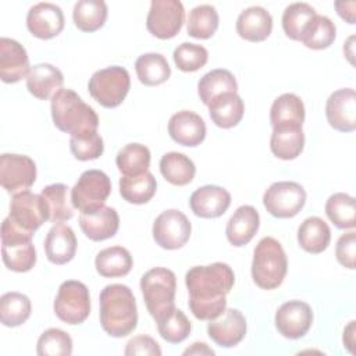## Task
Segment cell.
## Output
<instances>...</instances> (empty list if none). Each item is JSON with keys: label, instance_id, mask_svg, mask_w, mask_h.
<instances>
[{"label": "cell", "instance_id": "obj_1", "mask_svg": "<svg viewBox=\"0 0 356 356\" xmlns=\"http://www.w3.org/2000/svg\"><path fill=\"white\" fill-rule=\"evenodd\" d=\"M189 309L197 320L210 321L227 309V293L235 284V274L225 263L195 266L185 274Z\"/></svg>", "mask_w": 356, "mask_h": 356}, {"label": "cell", "instance_id": "obj_2", "mask_svg": "<svg viewBox=\"0 0 356 356\" xmlns=\"http://www.w3.org/2000/svg\"><path fill=\"white\" fill-rule=\"evenodd\" d=\"M100 324L114 338L129 335L138 325L136 300L129 286L110 284L100 292Z\"/></svg>", "mask_w": 356, "mask_h": 356}, {"label": "cell", "instance_id": "obj_3", "mask_svg": "<svg viewBox=\"0 0 356 356\" xmlns=\"http://www.w3.org/2000/svg\"><path fill=\"white\" fill-rule=\"evenodd\" d=\"M51 118L61 132L81 136L97 132L99 117L81 96L71 89H60L50 103Z\"/></svg>", "mask_w": 356, "mask_h": 356}, {"label": "cell", "instance_id": "obj_4", "mask_svg": "<svg viewBox=\"0 0 356 356\" xmlns=\"http://www.w3.org/2000/svg\"><path fill=\"white\" fill-rule=\"evenodd\" d=\"M288 270L286 254L281 243L273 236H264L259 241L253 252L252 278L261 289L278 288Z\"/></svg>", "mask_w": 356, "mask_h": 356}, {"label": "cell", "instance_id": "obj_5", "mask_svg": "<svg viewBox=\"0 0 356 356\" xmlns=\"http://www.w3.org/2000/svg\"><path fill=\"white\" fill-rule=\"evenodd\" d=\"M175 274L165 267H154L142 275L140 291L147 312L154 320H159L175 307Z\"/></svg>", "mask_w": 356, "mask_h": 356}, {"label": "cell", "instance_id": "obj_6", "mask_svg": "<svg viewBox=\"0 0 356 356\" xmlns=\"http://www.w3.org/2000/svg\"><path fill=\"white\" fill-rule=\"evenodd\" d=\"M33 234L21 229L10 217L1 224V257L4 266L15 273L29 271L36 263Z\"/></svg>", "mask_w": 356, "mask_h": 356}, {"label": "cell", "instance_id": "obj_7", "mask_svg": "<svg viewBox=\"0 0 356 356\" xmlns=\"http://www.w3.org/2000/svg\"><path fill=\"white\" fill-rule=\"evenodd\" d=\"M131 86L128 71L120 65L96 71L88 83L90 96L103 107L114 108L127 97Z\"/></svg>", "mask_w": 356, "mask_h": 356}, {"label": "cell", "instance_id": "obj_8", "mask_svg": "<svg viewBox=\"0 0 356 356\" xmlns=\"http://www.w3.org/2000/svg\"><path fill=\"white\" fill-rule=\"evenodd\" d=\"M53 309L56 316L67 324L76 325L83 323L90 313L89 289L81 281H64L58 286Z\"/></svg>", "mask_w": 356, "mask_h": 356}, {"label": "cell", "instance_id": "obj_9", "mask_svg": "<svg viewBox=\"0 0 356 356\" xmlns=\"http://www.w3.org/2000/svg\"><path fill=\"white\" fill-rule=\"evenodd\" d=\"M111 193V181L100 170H86L71 189V202L81 213H88L104 206Z\"/></svg>", "mask_w": 356, "mask_h": 356}, {"label": "cell", "instance_id": "obj_10", "mask_svg": "<svg viewBox=\"0 0 356 356\" xmlns=\"http://www.w3.org/2000/svg\"><path fill=\"white\" fill-rule=\"evenodd\" d=\"M306 203V191L293 181H278L268 186L263 195L266 210L277 218L295 217Z\"/></svg>", "mask_w": 356, "mask_h": 356}, {"label": "cell", "instance_id": "obj_11", "mask_svg": "<svg viewBox=\"0 0 356 356\" xmlns=\"http://www.w3.org/2000/svg\"><path fill=\"white\" fill-rule=\"evenodd\" d=\"M8 217L21 229L35 234L43 222L50 220V213L42 195L24 191L13 196Z\"/></svg>", "mask_w": 356, "mask_h": 356}, {"label": "cell", "instance_id": "obj_12", "mask_svg": "<svg viewBox=\"0 0 356 356\" xmlns=\"http://www.w3.org/2000/svg\"><path fill=\"white\" fill-rule=\"evenodd\" d=\"M191 229V222L182 211L168 209L156 217L152 234L160 248L174 250L182 248L189 241Z\"/></svg>", "mask_w": 356, "mask_h": 356}, {"label": "cell", "instance_id": "obj_13", "mask_svg": "<svg viewBox=\"0 0 356 356\" xmlns=\"http://www.w3.org/2000/svg\"><path fill=\"white\" fill-rule=\"evenodd\" d=\"M185 10L178 0H153L146 18L147 31L159 39H171L182 28Z\"/></svg>", "mask_w": 356, "mask_h": 356}, {"label": "cell", "instance_id": "obj_14", "mask_svg": "<svg viewBox=\"0 0 356 356\" xmlns=\"http://www.w3.org/2000/svg\"><path fill=\"white\" fill-rule=\"evenodd\" d=\"M36 179V164L25 154L4 153L0 157V184L8 193L28 191Z\"/></svg>", "mask_w": 356, "mask_h": 356}, {"label": "cell", "instance_id": "obj_15", "mask_svg": "<svg viewBox=\"0 0 356 356\" xmlns=\"http://www.w3.org/2000/svg\"><path fill=\"white\" fill-rule=\"evenodd\" d=\"M275 327L288 339H299L307 334L313 324L312 307L302 300H289L275 313Z\"/></svg>", "mask_w": 356, "mask_h": 356}, {"label": "cell", "instance_id": "obj_16", "mask_svg": "<svg viewBox=\"0 0 356 356\" xmlns=\"http://www.w3.org/2000/svg\"><path fill=\"white\" fill-rule=\"evenodd\" d=\"M328 124L341 132H352L356 128V92L343 88L332 92L325 103Z\"/></svg>", "mask_w": 356, "mask_h": 356}, {"label": "cell", "instance_id": "obj_17", "mask_svg": "<svg viewBox=\"0 0 356 356\" xmlns=\"http://www.w3.org/2000/svg\"><path fill=\"white\" fill-rule=\"evenodd\" d=\"M209 337L222 348L238 345L246 335V320L238 309H225L207 324Z\"/></svg>", "mask_w": 356, "mask_h": 356}, {"label": "cell", "instance_id": "obj_18", "mask_svg": "<svg viewBox=\"0 0 356 356\" xmlns=\"http://www.w3.org/2000/svg\"><path fill=\"white\" fill-rule=\"evenodd\" d=\"M26 26L35 38L51 39L64 28L63 10L53 3H38L26 14Z\"/></svg>", "mask_w": 356, "mask_h": 356}, {"label": "cell", "instance_id": "obj_19", "mask_svg": "<svg viewBox=\"0 0 356 356\" xmlns=\"http://www.w3.org/2000/svg\"><path fill=\"white\" fill-rule=\"evenodd\" d=\"M29 58L25 47L14 39H0V78L6 83H15L29 74Z\"/></svg>", "mask_w": 356, "mask_h": 356}, {"label": "cell", "instance_id": "obj_20", "mask_svg": "<svg viewBox=\"0 0 356 356\" xmlns=\"http://www.w3.org/2000/svg\"><path fill=\"white\" fill-rule=\"evenodd\" d=\"M229 204V192L217 185L200 186L189 197V206L193 214L202 218H217L228 210Z\"/></svg>", "mask_w": 356, "mask_h": 356}, {"label": "cell", "instance_id": "obj_21", "mask_svg": "<svg viewBox=\"0 0 356 356\" xmlns=\"http://www.w3.org/2000/svg\"><path fill=\"white\" fill-rule=\"evenodd\" d=\"M168 134L177 143L195 147L206 138V124L199 114L182 110L171 115L168 121Z\"/></svg>", "mask_w": 356, "mask_h": 356}, {"label": "cell", "instance_id": "obj_22", "mask_svg": "<svg viewBox=\"0 0 356 356\" xmlns=\"http://www.w3.org/2000/svg\"><path fill=\"white\" fill-rule=\"evenodd\" d=\"M79 227L90 241L99 242L113 238L120 227V217L115 209L102 206L96 210L81 213Z\"/></svg>", "mask_w": 356, "mask_h": 356}, {"label": "cell", "instance_id": "obj_23", "mask_svg": "<svg viewBox=\"0 0 356 356\" xmlns=\"http://www.w3.org/2000/svg\"><path fill=\"white\" fill-rule=\"evenodd\" d=\"M44 252L50 263L61 266L71 261L76 252V236L71 227L56 222L44 239Z\"/></svg>", "mask_w": 356, "mask_h": 356}, {"label": "cell", "instance_id": "obj_24", "mask_svg": "<svg viewBox=\"0 0 356 356\" xmlns=\"http://www.w3.org/2000/svg\"><path fill=\"white\" fill-rule=\"evenodd\" d=\"M63 72L49 63L35 64L31 67L26 76V89L39 100L51 99L60 89H63Z\"/></svg>", "mask_w": 356, "mask_h": 356}, {"label": "cell", "instance_id": "obj_25", "mask_svg": "<svg viewBox=\"0 0 356 356\" xmlns=\"http://www.w3.org/2000/svg\"><path fill=\"white\" fill-rule=\"evenodd\" d=\"M236 33L249 42H263L273 31L271 14L260 6L245 8L236 19Z\"/></svg>", "mask_w": 356, "mask_h": 356}, {"label": "cell", "instance_id": "obj_26", "mask_svg": "<svg viewBox=\"0 0 356 356\" xmlns=\"http://www.w3.org/2000/svg\"><path fill=\"white\" fill-rule=\"evenodd\" d=\"M260 225V216L253 206L245 204L235 210L227 222L225 235L231 245L239 248L248 245L256 235Z\"/></svg>", "mask_w": 356, "mask_h": 356}, {"label": "cell", "instance_id": "obj_27", "mask_svg": "<svg viewBox=\"0 0 356 356\" xmlns=\"http://www.w3.org/2000/svg\"><path fill=\"white\" fill-rule=\"evenodd\" d=\"M305 147V134L302 127H274L270 138L271 153L281 160L296 159Z\"/></svg>", "mask_w": 356, "mask_h": 356}, {"label": "cell", "instance_id": "obj_28", "mask_svg": "<svg viewBox=\"0 0 356 356\" xmlns=\"http://www.w3.org/2000/svg\"><path fill=\"white\" fill-rule=\"evenodd\" d=\"M211 121L224 129L238 125L245 113V104L241 96L234 92L222 93L209 104Z\"/></svg>", "mask_w": 356, "mask_h": 356}, {"label": "cell", "instance_id": "obj_29", "mask_svg": "<svg viewBox=\"0 0 356 356\" xmlns=\"http://www.w3.org/2000/svg\"><path fill=\"white\" fill-rule=\"evenodd\" d=\"M305 121V104L295 93L278 96L270 108V122L274 127H302Z\"/></svg>", "mask_w": 356, "mask_h": 356}, {"label": "cell", "instance_id": "obj_30", "mask_svg": "<svg viewBox=\"0 0 356 356\" xmlns=\"http://www.w3.org/2000/svg\"><path fill=\"white\" fill-rule=\"evenodd\" d=\"M331 241L328 224L320 217H307L298 228L299 246L313 254L324 252Z\"/></svg>", "mask_w": 356, "mask_h": 356}, {"label": "cell", "instance_id": "obj_31", "mask_svg": "<svg viewBox=\"0 0 356 356\" xmlns=\"http://www.w3.org/2000/svg\"><path fill=\"white\" fill-rule=\"evenodd\" d=\"M132 256L122 246H110L100 250L95 259L96 271L106 278L127 275L132 268Z\"/></svg>", "mask_w": 356, "mask_h": 356}, {"label": "cell", "instance_id": "obj_32", "mask_svg": "<svg viewBox=\"0 0 356 356\" xmlns=\"http://www.w3.org/2000/svg\"><path fill=\"white\" fill-rule=\"evenodd\" d=\"M238 83L232 72L224 68L211 70L204 74L197 83V95L203 104L209 106L211 100L218 97L222 93L234 92L236 93Z\"/></svg>", "mask_w": 356, "mask_h": 356}, {"label": "cell", "instance_id": "obj_33", "mask_svg": "<svg viewBox=\"0 0 356 356\" xmlns=\"http://www.w3.org/2000/svg\"><path fill=\"white\" fill-rule=\"evenodd\" d=\"M157 182L152 172L139 175H122L120 178V195L132 204L147 203L156 193Z\"/></svg>", "mask_w": 356, "mask_h": 356}, {"label": "cell", "instance_id": "obj_34", "mask_svg": "<svg viewBox=\"0 0 356 356\" xmlns=\"http://www.w3.org/2000/svg\"><path fill=\"white\" fill-rule=\"evenodd\" d=\"M160 172L167 182L175 186H184L192 182L196 167L186 154L170 152L160 160Z\"/></svg>", "mask_w": 356, "mask_h": 356}, {"label": "cell", "instance_id": "obj_35", "mask_svg": "<svg viewBox=\"0 0 356 356\" xmlns=\"http://www.w3.org/2000/svg\"><path fill=\"white\" fill-rule=\"evenodd\" d=\"M135 71L139 81L146 86L161 85L171 75L168 61L160 53H145L139 56L135 61Z\"/></svg>", "mask_w": 356, "mask_h": 356}, {"label": "cell", "instance_id": "obj_36", "mask_svg": "<svg viewBox=\"0 0 356 356\" xmlns=\"http://www.w3.org/2000/svg\"><path fill=\"white\" fill-rule=\"evenodd\" d=\"M72 19L82 32H95L107 19V4L103 0H79L74 6Z\"/></svg>", "mask_w": 356, "mask_h": 356}, {"label": "cell", "instance_id": "obj_37", "mask_svg": "<svg viewBox=\"0 0 356 356\" xmlns=\"http://www.w3.org/2000/svg\"><path fill=\"white\" fill-rule=\"evenodd\" d=\"M32 305L26 295L7 292L0 298V321L6 327H18L31 316Z\"/></svg>", "mask_w": 356, "mask_h": 356}, {"label": "cell", "instance_id": "obj_38", "mask_svg": "<svg viewBox=\"0 0 356 356\" xmlns=\"http://www.w3.org/2000/svg\"><path fill=\"white\" fill-rule=\"evenodd\" d=\"M325 214L331 222L339 229H350L356 225V209L355 197L337 192L331 195L325 202Z\"/></svg>", "mask_w": 356, "mask_h": 356}, {"label": "cell", "instance_id": "obj_39", "mask_svg": "<svg viewBox=\"0 0 356 356\" xmlns=\"http://www.w3.org/2000/svg\"><path fill=\"white\" fill-rule=\"evenodd\" d=\"M115 164L122 175L143 174L149 171L150 150L140 143H128L117 153Z\"/></svg>", "mask_w": 356, "mask_h": 356}, {"label": "cell", "instance_id": "obj_40", "mask_svg": "<svg viewBox=\"0 0 356 356\" xmlns=\"http://www.w3.org/2000/svg\"><path fill=\"white\" fill-rule=\"evenodd\" d=\"M218 28V13L210 4L196 6L189 11L186 31L188 35L196 39L211 38Z\"/></svg>", "mask_w": 356, "mask_h": 356}, {"label": "cell", "instance_id": "obj_41", "mask_svg": "<svg viewBox=\"0 0 356 356\" xmlns=\"http://www.w3.org/2000/svg\"><path fill=\"white\" fill-rule=\"evenodd\" d=\"M337 36L335 24L325 15L316 14L305 29L300 42L313 50H323L332 44Z\"/></svg>", "mask_w": 356, "mask_h": 356}, {"label": "cell", "instance_id": "obj_42", "mask_svg": "<svg viewBox=\"0 0 356 356\" xmlns=\"http://www.w3.org/2000/svg\"><path fill=\"white\" fill-rule=\"evenodd\" d=\"M68 186L64 184H51L42 189V196L44 197L51 222H61L72 218L74 206L68 196Z\"/></svg>", "mask_w": 356, "mask_h": 356}, {"label": "cell", "instance_id": "obj_43", "mask_svg": "<svg viewBox=\"0 0 356 356\" xmlns=\"http://www.w3.org/2000/svg\"><path fill=\"white\" fill-rule=\"evenodd\" d=\"M316 11L307 3H292L282 14V29L292 40H300L309 22L314 18Z\"/></svg>", "mask_w": 356, "mask_h": 356}, {"label": "cell", "instance_id": "obj_44", "mask_svg": "<svg viewBox=\"0 0 356 356\" xmlns=\"http://www.w3.org/2000/svg\"><path fill=\"white\" fill-rule=\"evenodd\" d=\"M156 323L160 337L170 343H179L185 341L192 328L188 317L177 307L156 320Z\"/></svg>", "mask_w": 356, "mask_h": 356}, {"label": "cell", "instance_id": "obj_45", "mask_svg": "<svg viewBox=\"0 0 356 356\" xmlns=\"http://www.w3.org/2000/svg\"><path fill=\"white\" fill-rule=\"evenodd\" d=\"M36 352L39 356H70L72 353V339L60 328H49L39 337Z\"/></svg>", "mask_w": 356, "mask_h": 356}, {"label": "cell", "instance_id": "obj_46", "mask_svg": "<svg viewBox=\"0 0 356 356\" xmlns=\"http://www.w3.org/2000/svg\"><path fill=\"white\" fill-rule=\"evenodd\" d=\"M172 58L178 70L184 72H195L204 67L209 58V51L202 44L184 42L175 47Z\"/></svg>", "mask_w": 356, "mask_h": 356}, {"label": "cell", "instance_id": "obj_47", "mask_svg": "<svg viewBox=\"0 0 356 356\" xmlns=\"http://www.w3.org/2000/svg\"><path fill=\"white\" fill-rule=\"evenodd\" d=\"M70 149L75 159L86 161L100 157L103 154L104 145L102 136L97 132H92L81 136H71Z\"/></svg>", "mask_w": 356, "mask_h": 356}, {"label": "cell", "instance_id": "obj_48", "mask_svg": "<svg viewBox=\"0 0 356 356\" xmlns=\"http://www.w3.org/2000/svg\"><path fill=\"white\" fill-rule=\"evenodd\" d=\"M335 256L341 266L355 270V259H356V232L349 231L342 234L335 246Z\"/></svg>", "mask_w": 356, "mask_h": 356}, {"label": "cell", "instance_id": "obj_49", "mask_svg": "<svg viewBox=\"0 0 356 356\" xmlns=\"http://www.w3.org/2000/svg\"><path fill=\"white\" fill-rule=\"evenodd\" d=\"M124 353L127 356L142 355V356H160L161 348L149 335H136L131 338L125 346Z\"/></svg>", "mask_w": 356, "mask_h": 356}, {"label": "cell", "instance_id": "obj_50", "mask_svg": "<svg viewBox=\"0 0 356 356\" xmlns=\"http://www.w3.org/2000/svg\"><path fill=\"white\" fill-rule=\"evenodd\" d=\"M338 15L348 24H355V8L356 1H335Z\"/></svg>", "mask_w": 356, "mask_h": 356}, {"label": "cell", "instance_id": "obj_51", "mask_svg": "<svg viewBox=\"0 0 356 356\" xmlns=\"http://www.w3.org/2000/svg\"><path fill=\"white\" fill-rule=\"evenodd\" d=\"M356 321L355 320H352V321H349V324L345 327V330H343V337H342V339H343V346L350 352V353H353V345H355V332H356Z\"/></svg>", "mask_w": 356, "mask_h": 356}, {"label": "cell", "instance_id": "obj_52", "mask_svg": "<svg viewBox=\"0 0 356 356\" xmlns=\"http://www.w3.org/2000/svg\"><path fill=\"white\" fill-rule=\"evenodd\" d=\"M184 355L185 356L186 355H211L213 356V355H216V352L211 348H209L204 342H195V343H192L191 348L184 350Z\"/></svg>", "mask_w": 356, "mask_h": 356}, {"label": "cell", "instance_id": "obj_53", "mask_svg": "<svg viewBox=\"0 0 356 356\" xmlns=\"http://www.w3.org/2000/svg\"><path fill=\"white\" fill-rule=\"evenodd\" d=\"M353 40H355V36H349V39L343 44V53L350 61V64H353Z\"/></svg>", "mask_w": 356, "mask_h": 356}]
</instances>
